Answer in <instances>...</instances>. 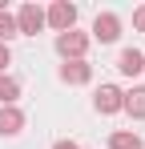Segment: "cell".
Listing matches in <instances>:
<instances>
[{
	"label": "cell",
	"mask_w": 145,
	"mask_h": 149,
	"mask_svg": "<svg viewBox=\"0 0 145 149\" xmlns=\"http://www.w3.org/2000/svg\"><path fill=\"white\" fill-rule=\"evenodd\" d=\"M45 24H52L56 32H72V24H77V8H72L69 0H56V4L45 12Z\"/></svg>",
	"instance_id": "cell-1"
},
{
	"label": "cell",
	"mask_w": 145,
	"mask_h": 149,
	"mask_svg": "<svg viewBox=\"0 0 145 149\" xmlns=\"http://www.w3.org/2000/svg\"><path fill=\"white\" fill-rule=\"evenodd\" d=\"M85 49H89V36H85V32H61V36H56V52H61L65 61H81Z\"/></svg>",
	"instance_id": "cell-2"
},
{
	"label": "cell",
	"mask_w": 145,
	"mask_h": 149,
	"mask_svg": "<svg viewBox=\"0 0 145 149\" xmlns=\"http://www.w3.org/2000/svg\"><path fill=\"white\" fill-rule=\"evenodd\" d=\"M93 105H97V113H121V109H125V93H121L117 85H101Z\"/></svg>",
	"instance_id": "cell-3"
},
{
	"label": "cell",
	"mask_w": 145,
	"mask_h": 149,
	"mask_svg": "<svg viewBox=\"0 0 145 149\" xmlns=\"http://www.w3.org/2000/svg\"><path fill=\"white\" fill-rule=\"evenodd\" d=\"M45 28V12L36 8V4H24L20 12H16V32H24V36H36Z\"/></svg>",
	"instance_id": "cell-4"
},
{
	"label": "cell",
	"mask_w": 145,
	"mask_h": 149,
	"mask_svg": "<svg viewBox=\"0 0 145 149\" xmlns=\"http://www.w3.org/2000/svg\"><path fill=\"white\" fill-rule=\"evenodd\" d=\"M93 36L101 40V45H109V40H117V36H121V20L113 16V12H101V16L93 20Z\"/></svg>",
	"instance_id": "cell-5"
},
{
	"label": "cell",
	"mask_w": 145,
	"mask_h": 149,
	"mask_svg": "<svg viewBox=\"0 0 145 149\" xmlns=\"http://www.w3.org/2000/svg\"><path fill=\"white\" fill-rule=\"evenodd\" d=\"M20 129H24V113L16 105H4L0 109V137H16Z\"/></svg>",
	"instance_id": "cell-6"
},
{
	"label": "cell",
	"mask_w": 145,
	"mask_h": 149,
	"mask_svg": "<svg viewBox=\"0 0 145 149\" xmlns=\"http://www.w3.org/2000/svg\"><path fill=\"white\" fill-rule=\"evenodd\" d=\"M89 77H93V69H89L85 61H65V65H61V81H65V85H85Z\"/></svg>",
	"instance_id": "cell-7"
},
{
	"label": "cell",
	"mask_w": 145,
	"mask_h": 149,
	"mask_svg": "<svg viewBox=\"0 0 145 149\" xmlns=\"http://www.w3.org/2000/svg\"><path fill=\"white\" fill-rule=\"evenodd\" d=\"M117 69H121L125 77H137V73H145V56H141L137 49H125V52L117 56Z\"/></svg>",
	"instance_id": "cell-8"
},
{
	"label": "cell",
	"mask_w": 145,
	"mask_h": 149,
	"mask_svg": "<svg viewBox=\"0 0 145 149\" xmlns=\"http://www.w3.org/2000/svg\"><path fill=\"white\" fill-rule=\"evenodd\" d=\"M125 113H133V117H145V89H133V93H125Z\"/></svg>",
	"instance_id": "cell-9"
},
{
	"label": "cell",
	"mask_w": 145,
	"mask_h": 149,
	"mask_svg": "<svg viewBox=\"0 0 145 149\" xmlns=\"http://www.w3.org/2000/svg\"><path fill=\"white\" fill-rule=\"evenodd\" d=\"M16 97H20V85H16L12 77H4V73H0V105H12Z\"/></svg>",
	"instance_id": "cell-10"
},
{
	"label": "cell",
	"mask_w": 145,
	"mask_h": 149,
	"mask_svg": "<svg viewBox=\"0 0 145 149\" xmlns=\"http://www.w3.org/2000/svg\"><path fill=\"white\" fill-rule=\"evenodd\" d=\"M109 149H141V137L137 133H113L109 137Z\"/></svg>",
	"instance_id": "cell-11"
},
{
	"label": "cell",
	"mask_w": 145,
	"mask_h": 149,
	"mask_svg": "<svg viewBox=\"0 0 145 149\" xmlns=\"http://www.w3.org/2000/svg\"><path fill=\"white\" fill-rule=\"evenodd\" d=\"M16 36V16H8V12H0V45H8Z\"/></svg>",
	"instance_id": "cell-12"
},
{
	"label": "cell",
	"mask_w": 145,
	"mask_h": 149,
	"mask_svg": "<svg viewBox=\"0 0 145 149\" xmlns=\"http://www.w3.org/2000/svg\"><path fill=\"white\" fill-rule=\"evenodd\" d=\"M133 28H137V32H145V4L133 12Z\"/></svg>",
	"instance_id": "cell-13"
},
{
	"label": "cell",
	"mask_w": 145,
	"mask_h": 149,
	"mask_svg": "<svg viewBox=\"0 0 145 149\" xmlns=\"http://www.w3.org/2000/svg\"><path fill=\"white\" fill-rule=\"evenodd\" d=\"M12 61V52H8V45H0V73H4V65Z\"/></svg>",
	"instance_id": "cell-14"
},
{
	"label": "cell",
	"mask_w": 145,
	"mask_h": 149,
	"mask_svg": "<svg viewBox=\"0 0 145 149\" xmlns=\"http://www.w3.org/2000/svg\"><path fill=\"white\" fill-rule=\"evenodd\" d=\"M52 149H77V141H56Z\"/></svg>",
	"instance_id": "cell-15"
}]
</instances>
